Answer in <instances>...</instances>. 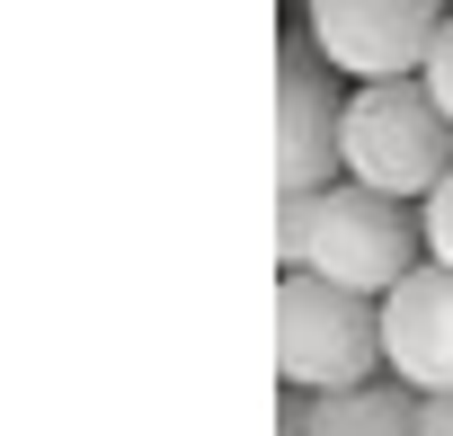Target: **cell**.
<instances>
[{
  "label": "cell",
  "mask_w": 453,
  "mask_h": 436,
  "mask_svg": "<svg viewBox=\"0 0 453 436\" xmlns=\"http://www.w3.org/2000/svg\"><path fill=\"white\" fill-rule=\"evenodd\" d=\"M276 374L294 392H347L382 374V303L347 294L311 268L276 285Z\"/></svg>",
  "instance_id": "obj_2"
},
{
  "label": "cell",
  "mask_w": 453,
  "mask_h": 436,
  "mask_svg": "<svg viewBox=\"0 0 453 436\" xmlns=\"http://www.w3.org/2000/svg\"><path fill=\"white\" fill-rule=\"evenodd\" d=\"M418 81H426V98L453 116V19L435 27V45H426V72H418Z\"/></svg>",
  "instance_id": "obj_10"
},
{
  "label": "cell",
  "mask_w": 453,
  "mask_h": 436,
  "mask_svg": "<svg viewBox=\"0 0 453 436\" xmlns=\"http://www.w3.org/2000/svg\"><path fill=\"white\" fill-rule=\"evenodd\" d=\"M418 259H426V241H418V205L373 196V187H356V178L320 187L311 276H329V285H347V294H373V303H382Z\"/></svg>",
  "instance_id": "obj_3"
},
{
  "label": "cell",
  "mask_w": 453,
  "mask_h": 436,
  "mask_svg": "<svg viewBox=\"0 0 453 436\" xmlns=\"http://www.w3.org/2000/svg\"><path fill=\"white\" fill-rule=\"evenodd\" d=\"M338 169L373 196L426 205L453 169V116L426 98V81H356L338 116Z\"/></svg>",
  "instance_id": "obj_1"
},
{
  "label": "cell",
  "mask_w": 453,
  "mask_h": 436,
  "mask_svg": "<svg viewBox=\"0 0 453 436\" xmlns=\"http://www.w3.org/2000/svg\"><path fill=\"white\" fill-rule=\"evenodd\" d=\"M311 436H426V427H418V392L373 374L347 392H311Z\"/></svg>",
  "instance_id": "obj_7"
},
{
  "label": "cell",
  "mask_w": 453,
  "mask_h": 436,
  "mask_svg": "<svg viewBox=\"0 0 453 436\" xmlns=\"http://www.w3.org/2000/svg\"><path fill=\"white\" fill-rule=\"evenodd\" d=\"M311 223H320V196L303 187H276V268H311Z\"/></svg>",
  "instance_id": "obj_8"
},
{
  "label": "cell",
  "mask_w": 453,
  "mask_h": 436,
  "mask_svg": "<svg viewBox=\"0 0 453 436\" xmlns=\"http://www.w3.org/2000/svg\"><path fill=\"white\" fill-rule=\"evenodd\" d=\"M276 436H311V392H294V401L276 409Z\"/></svg>",
  "instance_id": "obj_12"
},
{
  "label": "cell",
  "mask_w": 453,
  "mask_h": 436,
  "mask_svg": "<svg viewBox=\"0 0 453 436\" xmlns=\"http://www.w3.org/2000/svg\"><path fill=\"white\" fill-rule=\"evenodd\" d=\"M382 374L409 392H453V268L418 259L382 294Z\"/></svg>",
  "instance_id": "obj_5"
},
{
  "label": "cell",
  "mask_w": 453,
  "mask_h": 436,
  "mask_svg": "<svg viewBox=\"0 0 453 436\" xmlns=\"http://www.w3.org/2000/svg\"><path fill=\"white\" fill-rule=\"evenodd\" d=\"M418 427L426 436H453V392H418Z\"/></svg>",
  "instance_id": "obj_11"
},
{
  "label": "cell",
  "mask_w": 453,
  "mask_h": 436,
  "mask_svg": "<svg viewBox=\"0 0 453 436\" xmlns=\"http://www.w3.org/2000/svg\"><path fill=\"white\" fill-rule=\"evenodd\" d=\"M453 10L444 0H303V45L356 81H418L426 45Z\"/></svg>",
  "instance_id": "obj_4"
},
{
  "label": "cell",
  "mask_w": 453,
  "mask_h": 436,
  "mask_svg": "<svg viewBox=\"0 0 453 436\" xmlns=\"http://www.w3.org/2000/svg\"><path fill=\"white\" fill-rule=\"evenodd\" d=\"M418 241H426V259L435 268H453V169L435 178V196L418 205Z\"/></svg>",
  "instance_id": "obj_9"
},
{
  "label": "cell",
  "mask_w": 453,
  "mask_h": 436,
  "mask_svg": "<svg viewBox=\"0 0 453 436\" xmlns=\"http://www.w3.org/2000/svg\"><path fill=\"white\" fill-rule=\"evenodd\" d=\"M338 116H347V90L294 54V63L276 72V187L320 196V187L347 178V169H338Z\"/></svg>",
  "instance_id": "obj_6"
}]
</instances>
